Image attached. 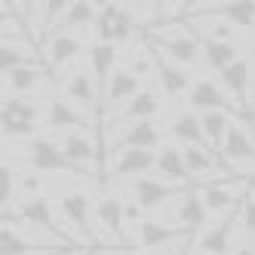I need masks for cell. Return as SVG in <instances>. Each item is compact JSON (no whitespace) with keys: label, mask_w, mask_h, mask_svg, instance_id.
I'll list each match as a JSON object with an SVG mask.
<instances>
[{"label":"cell","mask_w":255,"mask_h":255,"mask_svg":"<svg viewBox=\"0 0 255 255\" xmlns=\"http://www.w3.org/2000/svg\"><path fill=\"white\" fill-rule=\"evenodd\" d=\"M144 37L154 49H160L166 59H172L181 68H194L203 59V46H200V37H194L191 31H178V25L172 28H148Z\"/></svg>","instance_id":"1"},{"label":"cell","mask_w":255,"mask_h":255,"mask_svg":"<svg viewBox=\"0 0 255 255\" xmlns=\"http://www.w3.org/2000/svg\"><path fill=\"white\" fill-rule=\"evenodd\" d=\"M96 37L99 43H126L135 34V15L129 3H99V19H96Z\"/></svg>","instance_id":"2"},{"label":"cell","mask_w":255,"mask_h":255,"mask_svg":"<svg viewBox=\"0 0 255 255\" xmlns=\"http://www.w3.org/2000/svg\"><path fill=\"white\" fill-rule=\"evenodd\" d=\"M37 117L40 108L34 102H25L19 96L3 99V114H0V123H3V138H25L37 129Z\"/></svg>","instance_id":"3"},{"label":"cell","mask_w":255,"mask_h":255,"mask_svg":"<svg viewBox=\"0 0 255 255\" xmlns=\"http://www.w3.org/2000/svg\"><path fill=\"white\" fill-rule=\"evenodd\" d=\"M59 212L65 215V222H68L71 228L80 231V240H83V243H93V240H96V231H93L96 203H89V197H86L83 191H68V194H62Z\"/></svg>","instance_id":"4"},{"label":"cell","mask_w":255,"mask_h":255,"mask_svg":"<svg viewBox=\"0 0 255 255\" xmlns=\"http://www.w3.org/2000/svg\"><path fill=\"white\" fill-rule=\"evenodd\" d=\"M252 65L246 59H237L231 68H225L218 80H222L225 93L234 99V105L240 108V114L246 117V123H252V99H249V86H252Z\"/></svg>","instance_id":"5"},{"label":"cell","mask_w":255,"mask_h":255,"mask_svg":"<svg viewBox=\"0 0 255 255\" xmlns=\"http://www.w3.org/2000/svg\"><path fill=\"white\" fill-rule=\"evenodd\" d=\"M12 218H19L22 225H31V228H43V231H49L56 240L62 243V246H74L77 249V243L71 240V237H65V231L59 228V222H56V215H52V203L46 197H31V200H25L22 203V209L19 212H9Z\"/></svg>","instance_id":"6"},{"label":"cell","mask_w":255,"mask_h":255,"mask_svg":"<svg viewBox=\"0 0 255 255\" xmlns=\"http://www.w3.org/2000/svg\"><path fill=\"white\" fill-rule=\"evenodd\" d=\"M25 154H28V163H31L34 172H74V175H83L74 163L62 154V144L49 141V138H34Z\"/></svg>","instance_id":"7"},{"label":"cell","mask_w":255,"mask_h":255,"mask_svg":"<svg viewBox=\"0 0 255 255\" xmlns=\"http://www.w3.org/2000/svg\"><path fill=\"white\" fill-rule=\"evenodd\" d=\"M252 185L249 181H225V185H203V191H200V197H203V203L209 212H237L243 206V200L249 197Z\"/></svg>","instance_id":"8"},{"label":"cell","mask_w":255,"mask_h":255,"mask_svg":"<svg viewBox=\"0 0 255 255\" xmlns=\"http://www.w3.org/2000/svg\"><path fill=\"white\" fill-rule=\"evenodd\" d=\"M188 105L194 108V111H200V114H209V111H225V114H237L240 108L234 105V99L225 93V89H218L212 80H206V77H200V80H194V86H191V93H188ZM243 117V114H240ZM246 120V117H243Z\"/></svg>","instance_id":"9"},{"label":"cell","mask_w":255,"mask_h":255,"mask_svg":"<svg viewBox=\"0 0 255 255\" xmlns=\"http://www.w3.org/2000/svg\"><path fill=\"white\" fill-rule=\"evenodd\" d=\"M185 194H188V191H181V185H166V181L151 178V175L132 181V197H135V203H138L144 212L160 209L163 203H169V200H175V197L181 200Z\"/></svg>","instance_id":"10"},{"label":"cell","mask_w":255,"mask_h":255,"mask_svg":"<svg viewBox=\"0 0 255 255\" xmlns=\"http://www.w3.org/2000/svg\"><path fill=\"white\" fill-rule=\"evenodd\" d=\"M138 234V249L144 252H160V249H169L181 240H188V234L185 228H169V225H163V222H151V218H144V222L135 228Z\"/></svg>","instance_id":"11"},{"label":"cell","mask_w":255,"mask_h":255,"mask_svg":"<svg viewBox=\"0 0 255 255\" xmlns=\"http://www.w3.org/2000/svg\"><path fill=\"white\" fill-rule=\"evenodd\" d=\"M222 157L225 163H249L255 169V135L249 132V123L246 120H234L231 129L225 135V144H222Z\"/></svg>","instance_id":"12"},{"label":"cell","mask_w":255,"mask_h":255,"mask_svg":"<svg viewBox=\"0 0 255 255\" xmlns=\"http://www.w3.org/2000/svg\"><path fill=\"white\" fill-rule=\"evenodd\" d=\"M80 52H83V43L74 37V34L71 31H56V34H49V37L43 40L40 56H43V65L49 71H59L62 65L74 62Z\"/></svg>","instance_id":"13"},{"label":"cell","mask_w":255,"mask_h":255,"mask_svg":"<svg viewBox=\"0 0 255 255\" xmlns=\"http://www.w3.org/2000/svg\"><path fill=\"white\" fill-rule=\"evenodd\" d=\"M46 249H56V243H40L28 240L22 234V225L12 215H3V228H0V255H37Z\"/></svg>","instance_id":"14"},{"label":"cell","mask_w":255,"mask_h":255,"mask_svg":"<svg viewBox=\"0 0 255 255\" xmlns=\"http://www.w3.org/2000/svg\"><path fill=\"white\" fill-rule=\"evenodd\" d=\"M148 40V37H144ZM154 49V46H151ZM154 71H157V80H160V86H163V93H166L169 99H178V96H185V93H191V86H194V80H191V74L181 65H175L172 59H166L160 49H154Z\"/></svg>","instance_id":"15"},{"label":"cell","mask_w":255,"mask_h":255,"mask_svg":"<svg viewBox=\"0 0 255 255\" xmlns=\"http://www.w3.org/2000/svg\"><path fill=\"white\" fill-rule=\"evenodd\" d=\"M123 206L126 203H120V200L111 197V194L102 197L96 203V225L102 228V234H111V240L117 246H129V237H126V228H123V222H126Z\"/></svg>","instance_id":"16"},{"label":"cell","mask_w":255,"mask_h":255,"mask_svg":"<svg viewBox=\"0 0 255 255\" xmlns=\"http://www.w3.org/2000/svg\"><path fill=\"white\" fill-rule=\"evenodd\" d=\"M160 144V129L154 120H144V123H132L114 144H111V154L120 151H154Z\"/></svg>","instance_id":"17"},{"label":"cell","mask_w":255,"mask_h":255,"mask_svg":"<svg viewBox=\"0 0 255 255\" xmlns=\"http://www.w3.org/2000/svg\"><path fill=\"white\" fill-rule=\"evenodd\" d=\"M234 218H240V209L231 212L228 218L215 222L212 228H206L197 237V252L203 255H228L231 252V234H234Z\"/></svg>","instance_id":"18"},{"label":"cell","mask_w":255,"mask_h":255,"mask_svg":"<svg viewBox=\"0 0 255 255\" xmlns=\"http://www.w3.org/2000/svg\"><path fill=\"white\" fill-rule=\"evenodd\" d=\"M62 154L74 163L83 175H93V166H96V160H99V151H96L93 138H89L86 132H68L62 138Z\"/></svg>","instance_id":"19"},{"label":"cell","mask_w":255,"mask_h":255,"mask_svg":"<svg viewBox=\"0 0 255 255\" xmlns=\"http://www.w3.org/2000/svg\"><path fill=\"white\" fill-rule=\"evenodd\" d=\"M99 83L93 80V74H83V71H74L65 83V99L71 105H80L86 111H99L102 114V105H99Z\"/></svg>","instance_id":"20"},{"label":"cell","mask_w":255,"mask_h":255,"mask_svg":"<svg viewBox=\"0 0 255 255\" xmlns=\"http://www.w3.org/2000/svg\"><path fill=\"white\" fill-rule=\"evenodd\" d=\"M154 166H157L154 151H120L117 160L111 163V169H108V175H114V178H144Z\"/></svg>","instance_id":"21"},{"label":"cell","mask_w":255,"mask_h":255,"mask_svg":"<svg viewBox=\"0 0 255 255\" xmlns=\"http://www.w3.org/2000/svg\"><path fill=\"white\" fill-rule=\"evenodd\" d=\"M157 111H160V99H157V93H154V89H141V93H138L132 102H126L108 123H129V126H132V123L151 120Z\"/></svg>","instance_id":"22"},{"label":"cell","mask_w":255,"mask_h":255,"mask_svg":"<svg viewBox=\"0 0 255 255\" xmlns=\"http://www.w3.org/2000/svg\"><path fill=\"white\" fill-rule=\"evenodd\" d=\"M138 93H141V80L132 74L129 68H117L114 74H111V80H108V86H105L102 102H108V105H126V102H132Z\"/></svg>","instance_id":"23"},{"label":"cell","mask_w":255,"mask_h":255,"mask_svg":"<svg viewBox=\"0 0 255 255\" xmlns=\"http://www.w3.org/2000/svg\"><path fill=\"white\" fill-rule=\"evenodd\" d=\"M114 62H117V46L99 43V40L89 46V74H93V80L99 83L102 96H105V86H108V80H111V74L117 71Z\"/></svg>","instance_id":"24"},{"label":"cell","mask_w":255,"mask_h":255,"mask_svg":"<svg viewBox=\"0 0 255 255\" xmlns=\"http://www.w3.org/2000/svg\"><path fill=\"white\" fill-rule=\"evenodd\" d=\"M169 132L172 138H178L185 148H209V141H206V132H203V123H200V117L194 111H185V114H178L169 126Z\"/></svg>","instance_id":"25"},{"label":"cell","mask_w":255,"mask_h":255,"mask_svg":"<svg viewBox=\"0 0 255 255\" xmlns=\"http://www.w3.org/2000/svg\"><path fill=\"white\" fill-rule=\"evenodd\" d=\"M209 218V209L203 203V197H200V191H188L185 197L178 200V209H175V222L185 228V231H197L203 228Z\"/></svg>","instance_id":"26"},{"label":"cell","mask_w":255,"mask_h":255,"mask_svg":"<svg viewBox=\"0 0 255 255\" xmlns=\"http://www.w3.org/2000/svg\"><path fill=\"white\" fill-rule=\"evenodd\" d=\"M46 126L49 129H77L80 132L86 126V120L68 99H52L46 108Z\"/></svg>","instance_id":"27"},{"label":"cell","mask_w":255,"mask_h":255,"mask_svg":"<svg viewBox=\"0 0 255 255\" xmlns=\"http://www.w3.org/2000/svg\"><path fill=\"white\" fill-rule=\"evenodd\" d=\"M200 46H203V62L215 71V74H222L225 68H231L237 59H240V49H237L234 43H222V40L200 37Z\"/></svg>","instance_id":"28"},{"label":"cell","mask_w":255,"mask_h":255,"mask_svg":"<svg viewBox=\"0 0 255 255\" xmlns=\"http://www.w3.org/2000/svg\"><path fill=\"white\" fill-rule=\"evenodd\" d=\"M49 77V68L46 65H28V68H19V71H12V74H6V86L12 89V96H22V93H31V89H37L43 80Z\"/></svg>","instance_id":"29"},{"label":"cell","mask_w":255,"mask_h":255,"mask_svg":"<svg viewBox=\"0 0 255 255\" xmlns=\"http://www.w3.org/2000/svg\"><path fill=\"white\" fill-rule=\"evenodd\" d=\"M157 169H160V175L172 178L175 185H178V181H181V185H194V178L188 172V163H185V154H181L178 148H163L157 154Z\"/></svg>","instance_id":"30"},{"label":"cell","mask_w":255,"mask_h":255,"mask_svg":"<svg viewBox=\"0 0 255 255\" xmlns=\"http://www.w3.org/2000/svg\"><path fill=\"white\" fill-rule=\"evenodd\" d=\"M34 52L37 49H28L25 43H3V49H0V71H3V77L12 74V71H19V68L37 65Z\"/></svg>","instance_id":"31"},{"label":"cell","mask_w":255,"mask_h":255,"mask_svg":"<svg viewBox=\"0 0 255 255\" xmlns=\"http://www.w3.org/2000/svg\"><path fill=\"white\" fill-rule=\"evenodd\" d=\"M200 123H203V132H206V141H209V148L212 151H222V144H225V135L231 129V114L225 111H209V114H200Z\"/></svg>","instance_id":"32"},{"label":"cell","mask_w":255,"mask_h":255,"mask_svg":"<svg viewBox=\"0 0 255 255\" xmlns=\"http://www.w3.org/2000/svg\"><path fill=\"white\" fill-rule=\"evenodd\" d=\"M99 19V3H89V0H77V3H71L65 19L59 22L62 31H71V28H86V25H96Z\"/></svg>","instance_id":"33"},{"label":"cell","mask_w":255,"mask_h":255,"mask_svg":"<svg viewBox=\"0 0 255 255\" xmlns=\"http://www.w3.org/2000/svg\"><path fill=\"white\" fill-rule=\"evenodd\" d=\"M15 185H19L15 169L3 160V166H0V203H3V215H9V206H12V200H15Z\"/></svg>","instance_id":"34"},{"label":"cell","mask_w":255,"mask_h":255,"mask_svg":"<svg viewBox=\"0 0 255 255\" xmlns=\"http://www.w3.org/2000/svg\"><path fill=\"white\" fill-rule=\"evenodd\" d=\"M240 222H243V231L249 237H255V194L249 191V197L243 200V206H240Z\"/></svg>","instance_id":"35"},{"label":"cell","mask_w":255,"mask_h":255,"mask_svg":"<svg viewBox=\"0 0 255 255\" xmlns=\"http://www.w3.org/2000/svg\"><path fill=\"white\" fill-rule=\"evenodd\" d=\"M19 188H22V194H25V200H31V197H43L40 191H43V178L37 175V172H28V175H22L19 178Z\"/></svg>","instance_id":"36"},{"label":"cell","mask_w":255,"mask_h":255,"mask_svg":"<svg viewBox=\"0 0 255 255\" xmlns=\"http://www.w3.org/2000/svg\"><path fill=\"white\" fill-rule=\"evenodd\" d=\"M68 252H74L71 246H56V249H46V252H37V255H68Z\"/></svg>","instance_id":"37"},{"label":"cell","mask_w":255,"mask_h":255,"mask_svg":"<svg viewBox=\"0 0 255 255\" xmlns=\"http://www.w3.org/2000/svg\"><path fill=\"white\" fill-rule=\"evenodd\" d=\"M231 255H255V249L252 246H240V249H234Z\"/></svg>","instance_id":"38"},{"label":"cell","mask_w":255,"mask_h":255,"mask_svg":"<svg viewBox=\"0 0 255 255\" xmlns=\"http://www.w3.org/2000/svg\"><path fill=\"white\" fill-rule=\"evenodd\" d=\"M252 120H255V74H252Z\"/></svg>","instance_id":"39"},{"label":"cell","mask_w":255,"mask_h":255,"mask_svg":"<svg viewBox=\"0 0 255 255\" xmlns=\"http://www.w3.org/2000/svg\"><path fill=\"white\" fill-rule=\"evenodd\" d=\"M249 56H252V62H255V43H252V49H249Z\"/></svg>","instance_id":"40"},{"label":"cell","mask_w":255,"mask_h":255,"mask_svg":"<svg viewBox=\"0 0 255 255\" xmlns=\"http://www.w3.org/2000/svg\"><path fill=\"white\" fill-rule=\"evenodd\" d=\"M99 255H111V249H105V252H99Z\"/></svg>","instance_id":"41"},{"label":"cell","mask_w":255,"mask_h":255,"mask_svg":"<svg viewBox=\"0 0 255 255\" xmlns=\"http://www.w3.org/2000/svg\"><path fill=\"white\" fill-rule=\"evenodd\" d=\"M252 194H255V181H252Z\"/></svg>","instance_id":"42"}]
</instances>
